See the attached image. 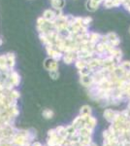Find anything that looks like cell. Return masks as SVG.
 Segmentation results:
<instances>
[{
  "instance_id": "8fae6325",
  "label": "cell",
  "mask_w": 130,
  "mask_h": 146,
  "mask_svg": "<svg viewBox=\"0 0 130 146\" xmlns=\"http://www.w3.org/2000/svg\"><path fill=\"white\" fill-rule=\"evenodd\" d=\"M129 33H130V27H129Z\"/></svg>"
},
{
  "instance_id": "7a4b0ae2",
  "label": "cell",
  "mask_w": 130,
  "mask_h": 146,
  "mask_svg": "<svg viewBox=\"0 0 130 146\" xmlns=\"http://www.w3.org/2000/svg\"><path fill=\"white\" fill-rule=\"evenodd\" d=\"M119 115V112L117 111H115V110H112V109H106L105 112H104V117L108 120L109 122L111 123H114L115 120L117 119V117Z\"/></svg>"
},
{
  "instance_id": "ba28073f",
  "label": "cell",
  "mask_w": 130,
  "mask_h": 146,
  "mask_svg": "<svg viewBox=\"0 0 130 146\" xmlns=\"http://www.w3.org/2000/svg\"><path fill=\"white\" fill-rule=\"evenodd\" d=\"M49 75H51V77H53V79H56V78H58V73L57 71H51V73H49Z\"/></svg>"
},
{
  "instance_id": "8992f818",
  "label": "cell",
  "mask_w": 130,
  "mask_h": 146,
  "mask_svg": "<svg viewBox=\"0 0 130 146\" xmlns=\"http://www.w3.org/2000/svg\"><path fill=\"white\" fill-rule=\"evenodd\" d=\"M119 64L126 72H130V62H122Z\"/></svg>"
},
{
  "instance_id": "52a82bcc",
  "label": "cell",
  "mask_w": 130,
  "mask_h": 146,
  "mask_svg": "<svg viewBox=\"0 0 130 146\" xmlns=\"http://www.w3.org/2000/svg\"><path fill=\"white\" fill-rule=\"evenodd\" d=\"M43 115H44V117H45V118L49 119V118H51V117H53V112L51 111V110L47 109V110H45V111L43 112Z\"/></svg>"
},
{
  "instance_id": "5b68a950",
  "label": "cell",
  "mask_w": 130,
  "mask_h": 146,
  "mask_svg": "<svg viewBox=\"0 0 130 146\" xmlns=\"http://www.w3.org/2000/svg\"><path fill=\"white\" fill-rule=\"evenodd\" d=\"M64 4H65L64 0H53V5L56 9H61L64 6Z\"/></svg>"
},
{
  "instance_id": "277c9868",
  "label": "cell",
  "mask_w": 130,
  "mask_h": 146,
  "mask_svg": "<svg viewBox=\"0 0 130 146\" xmlns=\"http://www.w3.org/2000/svg\"><path fill=\"white\" fill-rule=\"evenodd\" d=\"M91 113V108L87 105H84L81 108V116H89Z\"/></svg>"
},
{
  "instance_id": "3957f363",
  "label": "cell",
  "mask_w": 130,
  "mask_h": 146,
  "mask_svg": "<svg viewBox=\"0 0 130 146\" xmlns=\"http://www.w3.org/2000/svg\"><path fill=\"white\" fill-rule=\"evenodd\" d=\"M101 38H102V35L100 33H96V32H91L90 33V38H89V41L93 44H97L98 42L101 41Z\"/></svg>"
},
{
  "instance_id": "9c48e42d",
  "label": "cell",
  "mask_w": 130,
  "mask_h": 146,
  "mask_svg": "<svg viewBox=\"0 0 130 146\" xmlns=\"http://www.w3.org/2000/svg\"><path fill=\"white\" fill-rule=\"evenodd\" d=\"M123 6L125 7V9H126V10L130 13V4H123Z\"/></svg>"
},
{
  "instance_id": "30bf717a",
  "label": "cell",
  "mask_w": 130,
  "mask_h": 146,
  "mask_svg": "<svg viewBox=\"0 0 130 146\" xmlns=\"http://www.w3.org/2000/svg\"><path fill=\"white\" fill-rule=\"evenodd\" d=\"M32 146H42V144L40 142H35V143H33Z\"/></svg>"
},
{
  "instance_id": "6da1fadb",
  "label": "cell",
  "mask_w": 130,
  "mask_h": 146,
  "mask_svg": "<svg viewBox=\"0 0 130 146\" xmlns=\"http://www.w3.org/2000/svg\"><path fill=\"white\" fill-rule=\"evenodd\" d=\"M106 36H107V38H108V42L113 47H117L120 44L119 37L117 36V34L115 33V32H109L108 34H106Z\"/></svg>"
}]
</instances>
